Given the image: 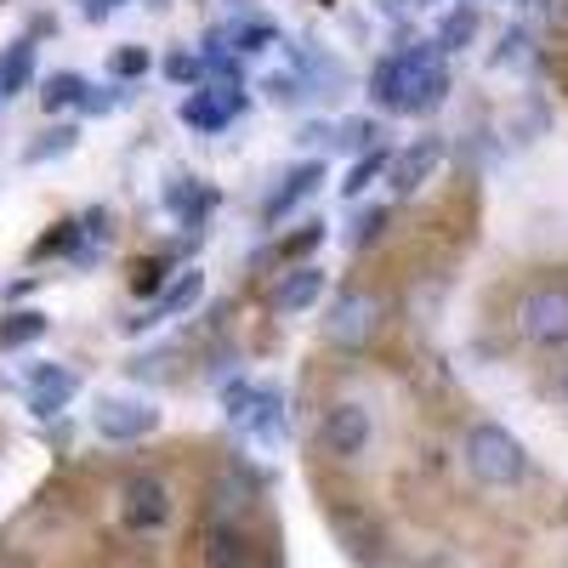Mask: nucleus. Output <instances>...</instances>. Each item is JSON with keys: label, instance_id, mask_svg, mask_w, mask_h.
<instances>
[{"label": "nucleus", "instance_id": "2", "mask_svg": "<svg viewBox=\"0 0 568 568\" xmlns=\"http://www.w3.org/2000/svg\"><path fill=\"white\" fill-rule=\"evenodd\" d=\"M511 324H517V336H524L529 347H540V353L568 347V284H557V278L529 284L511 307Z\"/></svg>", "mask_w": 568, "mask_h": 568}, {"label": "nucleus", "instance_id": "25", "mask_svg": "<svg viewBox=\"0 0 568 568\" xmlns=\"http://www.w3.org/2000/svg\"><path fill=\"white\" fill-rule=\"evenodd\" d=\"M336 131H342L336 142H347V149H375V142H382V125H375V120H347Z\"/></svg>", "mask_w": 568, "mask_h": 568}, {"label": "nucleus", "instance_id": "23", "mask_svg": "<svg viewBox=\"0 0 568 568\" xmlns=\"http://www.w3.org/2000/svg\"><path fill=\"white\" fill-rule=\"evenodd\" d=\"M382 171H387V149H375L369 160H358V165L347 171V182H342V194H347V200H358V194H364V187H369L375 176H382Z\"/></svg>", "mask_w": 568, "mask_h": 568}, {"label": "nucleus", "instance_id": "32", "mask_svg": "<svg viewBox=\"0 0 568 568\" xmlns=\"http://www.w3.org/2000/svg\"><path fill=\"white\" fill-rule=\"evenodd\" d=\"M562 398H568V369H562Z\"/></svg>", "mask_w": 568, "mask_h": 568}, {"label": "nucleus", "instance_id": "18", "mask_svg": "<svg viewBox=\"0 0 568 568\" xmlns=\"http://www.w3.org/2000/svg\"><path fill=\"white\" fill-rule=\"evenodd\" d=\"M489 63H495V69H511V74H529V69H535V40H529V29H506V34L495 40Z\"/></svg>", "mask_w": 568, "mask_h": 568}, {"label": "nucleus", "instance_id": "10", "mask_svg": "<svg viewBox=\"0 0 568 568\" xmlns=\"http://www.w3.org/2000/svg\"><path fill=\"white\" fill-rule=\"evenodd\" d=\"M29 409L40 415V420H52V415H63L69 409V398L80 393V382L63 369V364H40V369H29Z\"/></svg>", "mask_w": 568, "mask_h": 568}, {"label": "nucleus", "instance_id": "5", "mask_svg": "<svg viewBox=\"0 0 568 568\" xmlns=\"http://www.w3.org/2000/svg\"><path fill=\"white\" fill-rule=\"evenodd\" d=\"M91 426H98V438H109V444H136V438L160 433V409L136 393H109V398L91 404Z\"/></svg>", "mask_w": 568, "mask_h": 568}, {"label": "nucleus", "instance_id": "16", "mask_svg": "<svg viewBox=\"0 0 568 568\" xmlns=\"http://www.w3.org/2000/svg\"><path fill=\"white\" fill-rule=\"evenodd\" d=\"M240 426H251L262 444H278L284 438V404H278V393H251V404L240 409Z\"/></svg>", "mask_w": 568, "mask_h": 568}, {"label": "nucleus", "instance_id": "19", "mask_svg": "<svg viewBox=\"0 0 568 568\" xmlns=\"http://www.w3.org/2000/svg\"><path fill=\"white\" fill-rule=\"evenodd\" d=\"M471 34H478V12H471V7H460V12H449V18L438 23L433 52H466V45H471Z\"/></svg>", "mask_w": 568, "mask_h": 568}, {"label": "nucleus", "instance_id": "22", "mask_svg": "<svg viewBox=\"0 0 568 568\" xmlns=\"http://www.w3.org/2000/svg\"><path fill=\"white\" fill-rule=\"evenodd\" d=\"M382 227H387V205H369V211H358V216H353V233H347V245H353V251L375 245V240H382Z\"/></svg>", "mask_w": 568, "mask_h": 568}, {"label": "nucleus", "instance_id": "15", "mask_svg": "<svg viewBox=\"0 0 568 568\" xmlns=\"http://www.w3.org/2000/svg\"><path fill=\"white\" fill-rule=\"evenodd\" d=\"M29 80H34V40L23 34V40H12L7 52H0V103H7V98H23Z\"/></svg>", "mask_w": 568, "mask_h": 568}, {"label": "nucleus", "instance_id": "26", "mask_svg": "<svg viewBox=\"0 0 568 568\" xmlns=\"http://www.w3.org/2000/svg\"><path fill=\"white\" fill-rule=\"evenodd\" d=\"M200 74H205V58H194V52H171L165 58V80H176V85L200 80Z\"/></svg>", "mask_w": 568, "mask_h": 568}, {"label": "nucleus", "instance_id": "27", "mask_svg": "<svg viewBox=\"0 0 568 568\" xmlns=\"http://www.w3.org/2000/svg\"><path fill=\"white\" fill-rule=\"evenodd\" d=\"M149 63H154V58L142 52V45H120V52H114V63H109V69H114L120 80H131V74H149Z\"/></svg>", "mask_w": 568, "mask_h": 568}, {"label": "nucleus", "instance_id": "11", "mask_svg": "<svg viewBox=\"0 0 568 568\" xmlns=\"http://www.w3.org/2000/svg\"><path fill=\"white\" fill-rule=\"evenodd\" d=\"M324 296V267L318 262H296V267H284L278 284H273V313H307L318 307Z\"/></svg>", "mask_w": 568, "mask_h": 568}, {"label": "nucleus", "instance_id": "31", "mask_svg": "<svg viewBox=\"0 0 568 568\" xmlns=\"http://www.w3.org/2000/svg\"><path fill=\"white\" fill-rule=\"evenodd\" d=\"M511 12H540V0H506Z\"/></svg>", "mask_w": 568, "mask_h": 568}, {"label": "nucleus", "instance_id": "17", "mask_svg": "<svg viewBox=\"0 0 568 568\" xmlns=\"http://www.w3.org/2000/svg\"><path fill=\"white\" fill-rule=\"evenodd\" d=\"M45 329H52V318H45V313H7V318H0V353H18V347H34L40 336H45Z\"/></svg>", "mask_w": 568, "mask_h": 568}, {"label": "nucleus", "instance_id": "4", "mask_svg": "<svg viewBox=\"0 0 568 568\" xmlns=\"http://www.w3.org/2000/svg\"><path fill=\"white\" fill-rule=\"evenodd\" d=\"M449 98V69L438 63L433 45H415V52H398V109L404 114H433Z\"/></svg>", "mask_w": 568, "mask_h": 568}, {"label": "nucleus", "instance_id": "6", "mask_svg": "<svg viewBox=\"0 0 568 568\" xmlns=\"http://www.w3.org/2000/svg\"><path fill=\"white\" fill-rule=\"evenodd\" d=\"M318 444L336 455V460H364L369 444H375V409L364 398H342L329 404L324 426H318Z\"/></svg>", "mask_w": 568, "mask_h": 568}, {"label": "nucleus", "instance_id": "13", "mask_svg": "<svg viewBox=\"0 0 568 568\" xmlns=\"http://www.w3.org/2000/svg\"><path fill=\"white\" fill-rule=\"evenodd\" d=\"M205 302V273L200 267H182V273H171V284H165V296H160V307L142 318V329L149 324H160V318H176V313H194Z\"/></svg>", "mask_w": 568, "mask_h": 568}, {"label": "nucleus", "instance_id": "14", "mask_svg": "<svg viewBox=\"0 0 568 568\" xmlns=\"http://www.w3.org/2000/svg\"><path fill=\"white\" fill-rule=\"evenodd\" d=\"M200 546H205V551H200L205 568H245V562H251V540H245V529H240V524H222V517L205 529Z\"/></svg>", "mask_w": 568, "mask_h": 568}, {"label": "nucleus", "instance_id": "28", "mask_svg": "<svg viewBox=\"0 0 568 568\" xmlns=\"http://www.w3.org/2000/svg\"><path fill=\"white\" fill-rule=\"evenodd\" d=\"M313 245H324V222H307V233L284 240V256H302V251H313Z\"/></svg>", "mask_w": 568, "mask_h": 568}, {"label": "nucleus", "instance_id": "1", "mask_svg": "<svg viewBox=\"0 0 568 568\" xmlns=\"http://www.w3.org/2000/svg\"><path fill=\"white\" fill-rule=\"evenodd\" d=\"M460 460H466V471L484 489H517L529 478V449L500 420H478V426H471L466 444H460Z\"/></svg>", "mask_w": 568, "mask_h": 568}, {"label": "nucleus", "instance_id": "30", "mask_svg": "<svg viewBox=\"0 0 568 568\" xmlns=\"http://www.w3.org/2000/svg\"><path fill=\"white\" fill-rule=\"evenodd\" d=\"M74 7H80V12L91 18V23H103V18H109V12L120 7V0H74Z\"/></svg>", "mask_w": 568, "mask_h": 568}, {"label": "nucleus", "instance_id": "3", "mask_svg": "<svg viewBox=\"0 0 568 568\" xmlns=\"http://www.w3.org/2000/svg\"><path fill=\"white\" fill-rule=\"evenodd\" d=\"M382 324H387V302L364 291V284H353V291H342L336 302H329L324 313V342H336V347H369L375 336H382Z\"/></svg>", "mask_w": 568, "mask_h": 568}, {"label": "nucleus", "instance_id": "24", "mask_svg": "<svg viewBox=\"0 0 568 568\" xmlns=\"http://www.w3.org/2000/svg\"><path fill=\"white\" fill-rule=\"evenodd\" d=\"M369 91H375V103H382V109H398V58L375 63V74H369Z\"/></svg>", "mask_w": 568, "mask_h": 568}, {"label": "nucleus", "instance_id": "20", "mask_svg": "<svg viewBox=\"0 0 568 568\" xmlns=\"http://www.w3.org/2000/svg\"><path fill=\"white\" fill-rule=\"evenodd\" d=\"M80 91H85V80L63 69V74H52V80L40 85V109H45V114H63V109H80Z\"/></svg>", "mask_w": 568, "mask_h": 568}, {"label": "nucleus", "instance_id": "12", "mask_svg": "<svg viewBox=\"0 0 568 568\" xmlns=\"http://www.w3.org/2000/svg\"><path fill=\"white\" fill-rule=\"evenodd\" d=\"M240 114H245V98H233V91H216V85L194 91V98L182 103V120L194 125V131H227Z\"/></svg>", "mask_w": 568, "mask_h": 568}, {"label": "nucleus", "instance_id": "29", "mask_svg": "<svg viewBox=\"0 0 568 568\" xmlns=\"http://www.w3.org/2000/svg\"><path fill=\"white\" fill-rule=\"evenodd\" d=\"M540 18L551 34H568V0H540Z\"/></svg>", "mask_w": 568, "mask_h": 568}, {"label": "nucleus", "instance_id": "7", "mask_svg": "<svg viewBox=\"0 0 568 568\" xmlns=\"http://www.w3.org/2000/svg\"><path fill=\"white\" fill-rule=\"evenodd\" d=\"M120 517L136 529V535H154L171 524V489L165 478H154V471H136V478H125L120 489Z\"/></svg>", "mask_w": 568, "mask_h": 568}, {"label": "nucleus", "instance_id": "21", "mask_svg": "<svg viewBox=\"0 0 568 568\" xmlns=\"http://www.w3.org/2000/svg\"><path fill=\"white\" fill-rule=\"evenodd\" d=\"M69 149H74V125H52V131H45L23 160H29V165H40V160H63Z\"/></svg>", "mask_w": 568, "mask_h": 568}, {"label": "nucleus", "instance_id": "8", "mask_svg": "<svg viewBox=\"0 0 568 568\" xmlns=\"http://www.w3.org/2000/svg\"><path fill=\"white\" fill-rule=\"evenodd\" d=\"M318 187H324V160H296L291 171L278 176V187H273V194H267L262 216H267V222H284V216H291L296 205H307V200L318 194Z\"/></svg>", "mask_w": 568, "mask_h": 568}, {"label": "nucleus", "instance_id": "9", "mask_svg": "<svg viewBox=\"0 0 568 568\" xmlns=\"http://www.w3.org/2000/svg\"><path fill=\"white\" fill-rule=\"evenodd\" d=\"M438 165H444V142H433V136L409 142L398 160H387V171H393V194H404V200L420 194V187L438 176Z\"/></svg>", "mask_w": 568, "mask_h": 568}]
</instances>
